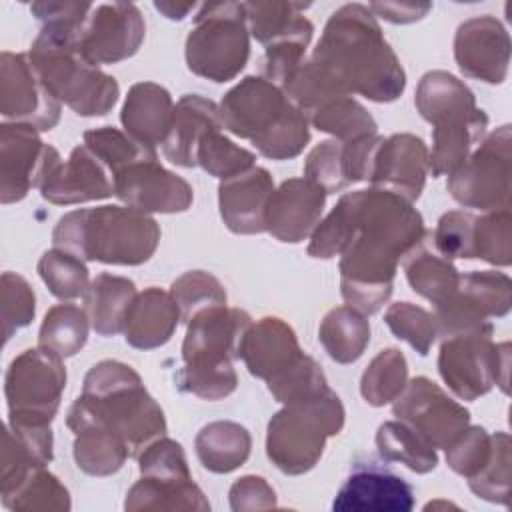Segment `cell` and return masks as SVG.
<instances>
[{
	"label": "cell",
	"instance_id": "1",
	"mask_svg": "<svg viewBox=\"0 0 512 512\" xmlns=\"http://www.w3.org/2000/svg\"><path fill=\"white\" fill-rule=\"evenodd\" d=\"M358 224L340 254V292L348 306L370 316L392 296L396 266L424 236V218L406 198L380 190H356Z\"/></svg>",
	"mask_w": 512,
	"mask_h": 512
},
{
	"label": "cell",
	"instance_id": "35",
	"mask_svg": "<svg viewBox=\"0 0 512 512\" xmlns=\"http://www.w3.org/2000/svg\"><path fill=\"white\" fill-rule=\"evenodd\" d=\"M378 454L388 462H400L416 474H428L438 464L436 448L402 420L382 422L376 430Z\"/></svg>",
	"mask_w": 512,
	"mask_h": 512
},
{
	"label": "cell",
	"instance_id": "24",
	"mask_svg": "<svg viewBox=\"0 0 512 512\" xmlns=\"http://www.w3.org/2000/svg\"><path fill=\"white\" fill-rule=\"evenodd\" d=\"M274 180L262 166H252L220 180L218 208L226 228L234 234H260L266 230V210Z\"/></svg>",
	"mask_w": 512,
	"mask_h": 512
},
{
	"label": "cell",
	"instance_id": "60",
	"mask_svg": "<svg viewBox=\"0 0 512 512\" xmlns=\"http://www.w3.org/2000/svg\"><path fill=\"white\" fill-rule=\"evenodd\" d=\"M370 12L378 18H384L392 24H410L422 20L430 10L432 4H412V2H372Z\"/></svg>",
	"mask_w": 512,
	"mask_h": 512
},
{
	"label": "cell",
	"instance_id": "44",
	"mask_svg": "<svg viewBox=\"0 0 512 512\" xmlns=\"http://www.w3.org/2000/svg\"><path fill=\"white\" fill-rule=\"evenodd\" d=\"M474 258L494 266H510L512 262V216L510 208L490 210L474 216L472 228Z\"/></svg>",
	"mask_w": 512,
	"mask_h": 512
},
{
	"label": "cell",
	"instance_id": "34",
	"mask_svg": "<svg viewBox=\"0 0 512 512\" xmlns=\"http://www.w3.org/2000/svg\"><path fill=\"white\" fill-rule=\"evenodd\" d=\"M70 430L74 432V462L90 476H110L118 472L130 456L124 440L100 424L86 422Z\"/></svg>",
	"mask_w": 512,
	"mask_h": 512
},
{
	"label": "cell",
	"instance_id": "12",
	"mask_svg": "<svg viewBox=\"0 0 512 512\" xmlns=\"http://www.w3.org/2000/svg\"><path fill=\"white\" fill-rule=\"evenodd\" d=\"M512 174V130L504 124L486 134L478 148L448 174L446 188L466 208L484 212L510 208Z\"/></svg>",
	"mask_w": 512,
	"mask_h": 512
},
{
	"label": "cell",
	"instance_id": "19",
	"mask_svg": "<svg viewBox=\"0 0 512 512\" xmlns=\"http://www.w3.org/2000/svg\"><path fill=\"white\" fill-rule=\"evenodd\" d=\"M38 190L44 200L58 206L104 200L114 196V176L88 146L80 144L68 160L60 154L52 158Z\"/></svg>",
	"mask_w": 512,
	"mask_h": 512
},
{
	"label": "cell",
	"instance_id": "3",
	"mask_svg": "<svg viewBox=\"0 0 512 512\" xmlns=\"http://www.w3.org/2000/svg\"><path fill=\"white\" fill-rule=\"evenodd\" d=\"M94 422L118 434L132 458L156 438L166 436L168 424L160 404L146 390L140 374L118 360L94 364L86 376L82 394L66 414V426Z\"/></svg>",
	"mask_w": 512,
	"mask_h": 512
},
{
	"label": "cell",
	"instance_id": "6",
	"mask_svg": "<svg viewBox=\"0 0 512 512\" xmlns=\"http://www.w3.org/2000/svg\"><path fill=\"white\" fill-rule=\"evenodd\" d=\"M52 242L82 260L138 266L156 252L160 226L150 214L132 206L78 208L56 222Z\"/></svg>",
	"mask_w": 512,
	"mask_h": 512
},
{
	"label": "cell",
	"instance_id": "48",
	"mask_svg": "<svg viewBox=\"0 0 512 512\" xmlns=\"http://www.w3.org/2000/svg\"><path fill=\"white\" fill-rule=\"evenodd\" d=\"M390 332L408 342L420 356H426L438 338V326L432 312L412 302H394L384 312Z\"/></svg>",
	"mask_w": 512,
	"mask_h": 512
},
{
	"label": "cell",
	"instance_id": "53",
	"mask_svg": "<svg viewBox=\"0 0 512 512\" xmlns=\"http://www.w3.org/2000/svg\"><path fill=\"white\" fill-rule=\"evenodd\" d=\"M446 450V464L466 480L476 476L492 454V434L482 426H466Z\"/></svg>",
	"mask_w": 512,
	"mask_h": 512
},
{
	"label": "cell",
	"instance_id": "56",
	"mask_svg": "<svg viewBox=\"0 0 512 512\" xmlns=\"http://www.w3.org/2000/svg\"><path fill=\"white\" fill-rule=\"evenodd\" d=\"M472 228L474 214L466 210H450L438 218L434 230H430L432 242L440 254L446 258H474L472 250Z\"/></svg>",
	"mask_w": 512,
	"mask_h": 512
},
{
	"label": "cell",
	"instance_id": "51",
	"mask_svg": "<svg viewBox=\"0 0 512 512\" xmlns=\"http://www.w3.org/2000/svg\"><path fill=\"white\" fill-rule=\"evenodd\" d=\"M2 338L4 344L16 330L28 326L36 314V296L28 280L16 272H4L2 280Z\"/></svg>",
	"mask_w": 512,
	"mask_h": 512
},
{
	"label": "cell",
	"instance_id": "40",
	"mask_svg": "<svg viewBox=\"0 0 512 512\" xmlns=\"http://www.w3.org/2000/svg\"><path fill=\"white\" fill-rule=\"evenodd\" d=\"M84 146H88L116 176L120 170L148 160L156 158L154 146H148L134 136H130L126 130L114 128V126H100L84 132Z\"/></svg>",
	"mask_w": 512,
	"mask_h": 512
},
{
	"label": "cell",
	"instance_id": "31",
	"mask_svg": "<svg viewBox=\"0 0 512 512\" xmlns=\"http://www.w3.org/2000/svg\"><path fill=\"white\" fill-rule=\"evenodd\" d=\"M200 464L214 474H228L240 468L252 450L250 432L232 420L208 422L194 438Z\"/></svg>",
	"mask_w": 512,
	"mask_h": 512
},
{
	"label": "cell",
	"instance_id": "14",
	"mask_svg": "<svg viewBox=\"0 0 512 512\" xmlns=\"http://www.w3.org/2000/svg\"><path fill=\"white\" fill-rule=\"evenodd\" d=\"M60 100L44 86L28 54H0V114L38 132L52 130L60 120Z\"/></svg>",
	"mask_w": 512,
	"mask_h": 512
},
{
	"label": "cell",
	"instance_id": "52",
	"mask_svg": "<svg viewBox=\"0 0 512 512\" xmlns=\"http://www.w3.org/2000/svg\"><path fill=\"white\" fill-rule=\"evenodd\" d=\"M140 476L154 480H190V468L180 442L160 436L138 454Z\"/></svg>",
	"mask_w": 512,
	"mask_h": 512
},
{
	"label": "cell",
	"instance_id": "61",
	"mask_svg": "<svg viewBox=\"0 0 512 512\" xmlns=\"http://www.w3.org/2000/svg\"><path fill=\"white\" fill-rule=\"evenodd\" d=\"M154 8L158 12H162L166 18L170 20H182L186 18L192 10H196L198 6L192 2V4H174V2H154Z\"/></svg>",
	"mask_w": 512,
	"mask_h": 512
},
{
	"label": "cell",
	"instance_id": "50",
	"mask_svg": "<svg viewBox=\"0 0 512 512\" xmlns=\"http://www.w3.org/2000/svg\"><path fill=\"white\" fill-rule=\"evenodd\" d=\"M326 384L328 382L320 364L308 354H302L292 366L266 380L270 394L280 404H290L294 400L306 398L324 388Z\"/></svg>",
	"mask_w": 512,
	"mask_h": 512
},
{
	"label": "cell",
	"instance_id": "7",
	"mask_svg": "<svg viewBox=\"0 0 512 512\" xmlns=\"http://www.w3.org/2000/svg\"><path fill=\"white\" fill-rule=\"evenodd\" d=\"M252 324L246 310L228 304L212 306L188 322L182 342V368L176 386L202 400H222L238 386L234 360L240 358L242 338Z\"/></svg>",
	"mask_w": 512,
	"mask_h": 512
},
{
	"label": "cell",
	"instance_id": "41",
	"mask_svg": "<svg viewBox=\"0 0 512 512\" xmlns=\"http://www.w3.org/2000/svg\"><path fill=\"white\" fill-rule=\"evenodd\" d=\"M8 510H70V494L66 486L46 470L34 468L14 490L2 494Z\"/></svg>",
	"mask_w": 512,
	"mask_h": 512
},
{
	"label": "cell",
	"instance_id": "21",
	"mask_svg": "<svg viewBox=\"0 0 512 512\" xmlns=\"http://www.w3.org/2000/svg\"><path fill=\"white\" fill-rule=\"evenodd\" d=\"M428 174V146L420 136L400 132L380 142L368 182L372 188L388 190L414 202L420 198Z\"/></svg>",
	"mask_w": 512,
	"mask_h": 512
},
{
	"label": "cell",
	"instance_id": "29",
	"mask_svg": "<svg viewBox=\"0 0 512 512\" xmlns=\"http://www.w3.org/2000/svg\"><path fill=\"white\" fill-rule=\"evenodd\" d=\"M402 268L412 290L432 304L442 302L458 288L460 272L450 258L436 250L430 230L404 254Z\"/></svg>",
	"mask_w": 512,
	"mask_h": 512
},
{
	"label": "cell",
	"instance_id": "46",
	"mask_svg": "<svg viewBox=\"0 0 512 512\" xmlns=\"http://www.w3.org/2000/svg\"><path fill=\"white\" fill-rule=\"evenodd\" d=\"M170 294L176 300V304L180 308V318L186 324L198 312L228 302V296H226V290H224L222 282L206 270H188V272H184L182 276H178L172 282Z\"/></svg>",
	"mask_w": 512,
	"mask_h": 512
},
{
	"label": "cell",
	"instance_id": "33",
	"mask_svg": "<svg viewBox=\"0 0 512 512\" xmlns=\"http://www.w3.org/2000/svg\"><path fill=\"white\" fill-rule=\"evenodd\" d=\"M318 340L338 364L356 362L370 342L368 316L352 306H336L326 312L318 328Z\"/></svg>",
	"mask_w": 512,
	"mask_h": 512
},
{
	"label": "cell",
	"instance_id": "15",
	"mask_svg": "<svg viewBox=\"0 0 512 512\" xmlns=\"http://www.w3.org/2000/svg\"><path fill=\"white\" fill-rule=\"evenodd\" d=\"M392 414L410 424L436 450L450 446L470 424V412L426 376L406 382L404 390L394 398Z\"/></svg>",
	"mask_w": 512,
	"mask_h": 512
},
{
	"label": "cell",
	"instance_id": "25",
	"mask_svg": "<svg viewBox=\"0 0 512 512\" xmlns=\"http://www.w3.org/2000/svg\"><path fill=\"white\" fill-rule=\"evenodd\" d=\"M302 354L296 332L278 316H264L252 322L240 346V358L248 372L260 380L274 378Z\"/></svg>",
	"mask_w": 512,
	"mask_h": 512
},
{
	"label": "cell",
	"instance_id": "59",
	"mask_svg": "<svg viewBox=\"0 0 512 512\" xmlns=\"http://www.w3.org/2000/svg\"><path fill=\"white\" fill-rule=\"evenodd\" d=\"M92 4L86 2H34L30 12L42 22H80L84 24L92 12Z\"/></svg>",
	"mask_w": 512,
	"mask_h": 512
},
{
	"label": "cell",
	"instance_id": "54",
	"mask_svg": "<svg viewBox=\"0 0 512 512\" xmlns=\"http://www.w3.org/2000/svg\"><path fill=\"white\" fill-rule=\"evenodd\" d=\"M488 312L490 318H502L512 306V282L508 274L496 270H472L460 274L458 282Z\"/></svg>",
	"mask_w": 512,
	"mask_h": 512
},
{
	"label": "cell",
	"instance_id": "27",
	"mask_svg": "<svg viewBox=\"0 0 512 512\" xmlns=\"http://www.w3.org/2000/svg\"><path fill=\"white\" fill-rule=\"evenodd\" d=\"M180 320V308L172 294L150 286L136 294L126 316L124 338L138 350L160 348L172 338Z\"/></svg>",
	"mask_w": 512,
	"mask_h": 512
},
{
	"label": "cell",
	"instance_id": "13",
	"mask_svg": "<svg viewBox=\"0 0 512 512\" xmlns=\"http://www.w3.org/2000/svg\"><path fill=\"white\" fill-rule=\"evenodd\" d=\"M66 388V366L60 356L36 346L20 352L4 376L8 420L50 424Z\"/></svg>",
	"mask_w": 512,
	"mask_h": 512
},
{
	"label": "cell",
	"instance_id": "38",
	"mask_svg": "<svg viewBox=\"0 0 512 512\" xmlns=\"http://www.w3.org/2000/svg\"><path fill=\"white\" fill-rule=\"evenodd\" d=\"M358 224V198L356 190L346 192L340 196L336 206L320 218L316 228L310 234L308 254L312 258H334L344 252V248L350 244Z\"/></svg>",
	"mask_w": 512,
	"mask_h": 512
},
{
	"label": "cell",
	"instance_id": "42",
	"mask_svg": "<svg viewBox=\"0 0 512 512\" xmlns=\"http://www.w3.org/2000/svg\"><path fill=\"white\" fill-rule=\"evenodd\" d=\"M36 268L52 296L60 300L84 298L90 286V274L84 260L62 248L54 246L46 250Z\"/></svg>",
	"mask_w": 512,
	"mask_h": 512
},
{
	"label": "cell",
	"instance_id": "39",
	"mask_svg": "<svg viewBox=\"0 0 512 512\" xmlns=\"http://www.w3.org/2000/svg\"><path fill=\"white\" fill-rule=\"evenodd\" d=\"M408 382V362L398 348L380 350L360 378V394L370 406H384L404 390Z\"/></svg>",
	"mask_w": 512,
	"mask_h": 512
},
{
	"label": "cell",
	"instance_id": "58",
	"mask_svg": "<svg viewBox=\"0 0 512 512\" xmlns=\"http://www.w3.org/2000/svg\"><path fill=\"white\" fill-rule=\"evenodd\" d=\"M230 508L234 512L244 510H268L276 506V492L266 482V478L256 474H246L238 478L228 492Z\"/></svg>",
	"mask_w": 512,
	"mask_h": 512
},
{
	"label": "cell",
	"instance_id": "26",
	"mask_svg": "<svg viewBox=\"0 0 512 512\" xmlns=\"http://www.w3.org/2000/svg\"><path fill=\"white\" fill-rule=\"evenodd\" d=\"M220 128V110L214 100L200 94H184L174 104L172 124L162 142V152L172 164L182 168H194L200 140L208 132Z\"/></svg>",
	"mask_w": 512,
	"mask_h": 512
},
{
	"label": "cell",
	"instance_id": "32",
	"mask_svg": "<svg viewBox=\"0 0 512 512\" xmlns=\"http://www.w3.org/2000/svg\"><path fill=\"white\" fill-rule=\"evenodd\" d=\"M124 508L128 512L138 510H194V512H208L210 502L204 496L202 488L190 480H154L144 478L126 494Z\"/></svg>",
	"mask_w": 512,
	"mask_h": 512
},
{
	"label": "cell",
	"instance_id": "23",
	"mask_svg": "<svg viewBox=\"0 0 512 512\" xmlns=\"http://www.w3.org/2000/svg\"><path fill=\"white\" fill-rule=\"evenodd\" d=\"M332 508L368 512H408L414 508L412 486L398 474L374 464H356L344 480Z\"/></svg>",
	"mask_w": 512,
	"mask_h": 512
},
{
	"label": "cell",
	"instance_id": "28",
	"mask_svg": "<svg viewBox=\"0 0 512 512\" xmlns=\"http://www.w3.org/2000/svg\"><path fill=\"white\" fill-rule=\"evenodd\" d=\"M172 114L174 102L164 86L156 82H136L126 94L120 122L130 136L148 146H156L164 142Z\"/></svg>",
	"mask_w": 512,
	"mask_h": 512
},
{
	"label": "cell",
	"instance_id": "22",
	"mask_svg": "<svg viewBox=\"0 0 512 512\" xmlns=\"http://www.w3.org/2000/svg\"><path fill=\"white\" fill-rule=\"evenodd\" d=\"M326 190L308 178H288L274 188L266 210V232L286 244L306 240L322 218Z\"/></svg>",
	"mask_w": 512,
	"mask_h": 512
},
{
	"label": "cell",
	"instance_id": "57",
	"mask_svg": "<svg viewBox=\"0 0 512 512\" xmlns=\"http://www.w3.org/2000/svg\"><path fill=\"white\" fill-rule=\"evenodd\" d=\"M40 464L30 450L14 436V432L6 426L2 434V458H0V494L14 490L34 468Z\"/></svg>",
	"mask_w": 512,
	"mask_h": 512
},
{
	"label": "cell",
	"instance_id": "49",
	"mask_svg": "<svg viewBox=\"0 0 512 512\" xmlns=\"http://www.w3.org/2000/svg\"><path fill=\"white\" fill-rule=\"evenodd\" d=\"M470 490L488 502L508 504L510 500V436L506 432L492 434V454L484 468L468 478Z\"/></svg>",
	"mask_w": 512,
	"mask_h": 512
},
{
	"label": "cell",
	"instance_id": "2",
	"mask_svg": "<svg viewBox=\"0 0 512 512\" xmlns=\"http://www.w3.org/2000/svg\"><path fill=\"white\" fill-rule=\"evenodd\" d=\"M310 62L340 96L394 102L406 88V72L376 16L358 2L332 12Z\"/></svg>",
	"mask_w": 512,
	"mask_h": 512
},
{
	"label": "cell",
	"instance_id": "11",
	"mask_svg": "<svg viewBox=\"0 0 512 512\" xmlns=\"http://www.w3.org/2000/svg\"><path fill=\"white\" fill-rule=\"evenodd\" d=\"M492 324L474 332L442 338L438 372L460 400H476L494 386L508 392L510 344H494Z\"/></svg>",
	"mask_w": 512,
	"mask_h": 512
},
{
	"label": "cell",
	"instance_id": "36",
	"mask_svg": "<svg viewBox=\"0 0 512 512\" xmlns=\"http://www.w3.org/2000/svg\"><path fill=\"white\" fill-rule=\"evenodd\" d=\"M88 330L90 320L86 310L76 304L62 302L46 312L38 332V346L64 360L84 348Z\"/></svg>",
	"mask_w": 512,
	"mask_h": 512
},
{
	"label": "cell",
	"instance_id": "18",
	"mask_svg": "<svg viewBox=\"0 0 512 512\" xmlns=\"http://www.w3.org/2000/svg\"><path fill=\"white\" fill-rule=\"evenodd\" d=\"M114 196L146 214H176L192 206L194 190L176 172L166 170L156 158L136 162L114 176Z\"/></svg>",
	"mask_w": 512,
	"mask_h": 512
},
{
	"label": "cell",
	"instance_id": "5",
	"mask_svg": "<svg viewBox=\"0 0 512 512\" xmlns=\"http://www.w3.org/2000/svg\"><path fill=\"white\" fill-rule=\"evenodd\" d=\"M220 120L234 136L250 140L270 160L298 156L310 142V122L284 90L262 76H246L218 104Z\"/></svg>",
	"mask_w": 512,
	"mask_h": 512
},
{
	"label": "cell",
	"instance_id": "10",
	"mask_svg": "<svg viewBox=\"0 0 512 512\" xmlns=\"http://www.w3.org/2000/svg\"><path fill=\"white\" fill-rule=\"evenodd\" d=\"M192 74L216 84L234 80L250 56L244 2L200 4L184 46Z\"/></svg>",
	"mask_w": 512,
	"mask_h": 512
},
{
	"label": "cell",
	"instance_id": "16",
	"mask_svg": "<svg viewBox=\"0 0 512 512\" xmlns=\"http://www.w3.org/2000/svg\"><path fill=\"white\" fill-rule=\"evenodd\" d=\"M58 150L44 144L40 132L28 124L2 122L0 124V202L12 204L40 180Z\"/></svg>",
	"mask_w": 512,
	"mask_h": 512
},
{
	"label": "cell",
	"instance_id": "30",
	"mask_svg": "<svg viewBox=\"0 0 512 512\" xmlns=\"http://www.w3.org/2000/svg\"><path fill=\"white\" fill-rule=\"evenodd\" d=\"M136 294V286L130 278L108 272L96 274L84 294V310L94 332L100 336L124 332L126 316Z\"/></svg>",
	"mask_w": 512,
	"mask_h": 512
},
{
	"label": "cell",
	"instance_id": "17",
	"mask_svg": "<svg viewBox=\"0 0 512 512\" xmlns=\"http://www.w3.org/2000/svg\"><path fill=\"white\" fill-rule=\"evenodd\" d=\"M146 36V22L136 4L112 2L92 8L80 48L94 64H116L138 52Z\"/></svg>",
	"mask_w": 512,
	"mask_h": 512
},
{
	"label": "cell",
	"instance_id": "20",
	"mask_svg": "<svg viewBox=\"0 0 512 512\" xmlns=\"http://www.w3.org/2000/svg\"><path fill=\"white\" fill-rule=\"evenodd\" d=\"M454 60L466 78L502 84L510 64V36L490 14L464 20L454 34Z\"/></svg>",
	"mask_w": 512,
	"mask_h": 512
},
{
	"label": "cell",
	"instance_id": "43",
	"mask_svg": "<svg viewBox=\"0 0 512 512\" xmlns=\"http://www.w3.org/2000/svg\"><path fill=\"white\" fill-rule=\"evenodd\" d=\"M308 6L302 2H244L248 30L262 46H268L300 28L308 20L302 14Z\"/></svg>",
	"mask_w": 512,
	"mask_h": 512
},
{
	"label": "cell",
	"instance_id": "45",
	"mask_svg": "<svg viewBox=\"0 0 512 512\" xmlns=\"http://www.w3.org/2000/svg\"><path fill=\"white\" fill-rule=\"evenodd\" d=\"M312 34H314V24L306 20L300 28H296L288 36L264 46V56L260 60L262 78L282 88L284 82L306 60V48L312 40Z\"/></svg>",
	"mask_w": 512,
	"mask_h": 512
},
{
	"label": "cell",
	"instance_id": "8",
	"mask_svg": "<svg viewBox=\"0 0 512 512\" xmlns=\"http://www.w3.org/2000/svg\"><path fill=\"white\" fill-rule=\"evenodd\" d=\"M414 104L420 116L432 124V150L428 166L434 178L454 172L486 136L488 116L476 106L474 92L446 70L426 72L418 86Z\"/></svg>",
	"mask_w": 512,
	"mask_h": 512
},
{
	"label": "cell",
	"instance_id": "55",
	"mask_svg": "<svg viewBox=\"0 0 512 512\" xmlns=\"http://www.w3.org/2000/svg\"><path fill=\"white\" fill-rule=\"evenodd\" d=\"M342 150L344 142L336 138L316 144L304 160V178L316 182L320 188L326 190V194L340 192L350 186L344 174Z\"/></svg>",
	"mask_w": 512,
	"mask_h": 512
},
{
	"label": "cell",
	"instance_id": "47",
	"mask_svg": "<svg viewBox=\"0 0 512 512\" xmlns=\"http://www.w3.org/2000/svg\"><path fill=\"white\" fill-rule=\"evenodd\" d=\"M256 162V156L234 144L230 138H226L220 130L208 132L196 150V166H200L204 172L218 180H226L230 176H236L252 166Z\"/></svg>",
	"mask_w": 512,
	"mask_h": 512
},
{
	"label": "cell",
	"instance_id": "4",
	"mask_svg": "<svg viewBox=\"0 0 512 512\" xmlns=\"http://www.w3.org/2000/svg\"><path fill=\"white\" fill-rule=\"evenodd\" d=\"M84 24H44L26 54L60 104L64 102L80 116H104L118 102L120 86L114 76L84 56L80 48Z\"/></svg>",
	"mask_w": 512,
	"mask_h": 512
},
{
	"label": "cell",
	"instance_id": "37",
	"mask_svg": "<svg viewBox=\"0 0 512 512\" xmlns=\"http://www.w3.org/2000/svg\"><path fill=\"white\" fill-rule=\"evenodd\" d=\"M306 118L316 130L332 134L340 142L378 134V124L372 114L352 96L332 98L310 112Z\"/></svg>",
	"mask_w": 512,
	"mask_h": 512
},
{
	"label": "cell",
	"instance_id": "9",
	"mask_svg": "<svg viewBox=\"0 0 512 512\" xmlns=\"http://www.w3.org/2000/svg\"><path fill=\"white\" fill-rule=\"evenodd\" d=\"M344 404L326 384L318 392L284 404L268 422L266 454L284 474L310 472L322 458L326 440L344 428Z\"/></svg>",
	"mask_w": 512,
	"mask_h": 512
}]
</instances>
